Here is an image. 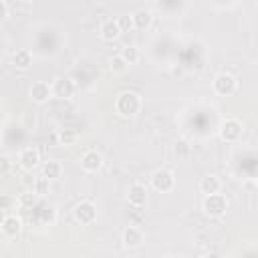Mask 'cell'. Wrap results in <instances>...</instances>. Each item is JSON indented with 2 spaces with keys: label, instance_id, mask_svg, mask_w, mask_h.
<instances>
[{
  "label": "cell",
  "instance_id": "4",
  "mask_svg": "<svg viewBox=\"0 0 258 258\" xmlns=\"http://www.w3.org/2000/svg\"><path fill=\"white\" fill-rule=\"evenodd\" d=\"M95 216H97V212H95V206H93L91 202H81V204H77V208H75V218H77V222H81V224H91V222L95 220Z\"/></svg>",
  "mask_w": 258,
  "mask_h": 258
},
{
  "label": "cell",
  "instance_id": "16",
  "mask_svg": "<svg viewBox=\"0 0 258 258\" xmlns=\"http://www.w3.org/2000/svg\"><path fill=\"white\" fill-rule=\"evenodd\" d=\"M218 190H220V182H218L216 176H208V178L202 180V192L204 194L212 196V194H218Z\"/></svg>",
  "mask_w": 258,
  "mask_h": 258
},
{
  "label": "cell",
  "instance_id": "13",
  "mask_svg": "<svg viewBox=\"0 0 258 258\" xmlns=\"http://www.w3.org/2000/svg\"><path fill=\"white\" fill-rule=\"evenodd\" d=\"M20 220L16 218V216H6L4 218V222H2V232L6 234V236H16L18 232H20Z\"/></svg>",
  "mask_w": 258,
  "mask_h": 258
},
{
  "label": "cell",
  "instance_id": "22",
  "mask_svg": "<svg viewBox=\"0 0 258 258\" xmlns=\"http://www.w3.org/2000/svg\"><path fill=\"white\" fill-rule=\"evenodd\" d=\"M18 202H20L22 206H32V204L36 202V194H34V192H24V194H20Z\"/></svg>",
  "mask_w": 258,
  "mask_h": 258
},
{
  "label": "cell",
  "instance_id": "28",
  "mask_svg": "<svg viewBox=\"0 0 258 258\" xmlns=\"http://www.w3.org/2000/svg\"><path fill=\"white\" fill-rule=\"evenodd\" d=\"M6 16V4L4 2H0V20H2Z\"/></svg>",
  "mask_w": 258,
  "mask_h": 258
},
{
  "label": "cell",
  "instance_id": "6",
  "mask_svg": "<svg viewBox=\"0 0 258 258\" xmlns=\"http://www.w3.org/2000/svg\"><path fill=\"white\" fill-rule=\"evenodd\" d=\"M145 198H147V190L145 186L141 184H133L129 188V204H133L135 208H141V206L145 204Z\"/></svg>",
  "mask_w": 258,
  "mask_h": 258
},
{
  "label": "cell",
  "instance_id": "20",
  "mask_svg": "<svg viewBox=\"0 0 258 258\" xmlns=\"http://www.w3.org/2000/svg\"><path fill=\"white\" fill-rule=\"evenodd\" d=\"M117 26H119V30L123 32V30H129V28H133V20H131V16L129 14H125V16H119L117 20Z\"/></svg>",
  "mask_w": 258,
  "mask_h": 258
},
{
  "label": "cell",
  "instance_id": "21",
  "mask_svg": "<svg viewBox=\"0 0 258 258\" xmlns=\"http://www.w3.org/2000/svg\"><path fill=\"white\" fill-rule=\"evenodd\" d=\"M125 67H127V63L119 57V55H115L113 59H111V69L115 71V73H121V71H125Z\"/></svg>",
  "mask_w": 258,
  "mask_h": 258
},
{
  "label": "cell",
  "instance_id": "8",
  "mask_svg": "<svg viewBox=\"0 0 258 258\" xmlns=\"http://www.w3.org/2000/svg\"><path fill=\"white\" fill-rule=\"evenodd\" d=\"M240 133H242V125H240L236 119L226 121L224 127H222V137H224L226 141H236V139L240 137Z\"/></svg>",
  "mask_w": 258,
  "mask_h": 258
},
{
  "label": "cell",
  "instance_id": "9",
  "mask_svg": "<svg viewBox=\"0 0 258 258\" xmlns=\"http://www.w3.org/2000/svg\"><path fill=\"white\" fill-rule=\"evenodd\" d=\"M123 242H125V246H129V248L139 246V244L143 242V234H141V230H139V228H135V226H129V228L123 232Z\"/></svg>",
  "mask_w": 258,
  "mask_h": 258
},
{
  "label": "cell",
  "instance_id": "14",
  "mask_svg": "<svg viewBox=\"0 0 258 258\" xmlns=\"http://www.w3.org/2000/svg\"><path fill=\"white\" fill-rule=\"evenodd\" d=\"M131 20H133V26H137V28H147V26L151 24V12L145 10V8H141V10L133 12Z\"/></svg>",
  "mask_w": 258,
  "mask_h": 258
},
{
  "label": "cell",
  "instance_id": "12",
  "mask_svg": "<svg viewBox=\"0 0 258 258\" xmlns=\"http://www.w3.org/2000/svg\"><path fill=\"white\" fill-rule=\"evenodd\" d=\"M119 34H121V30H119V26H117L115 20L103 22V26H101V36L105 38V40H115Z\"/></svg>",
  "mask_w": 258,
  "mask_h": 258
},
{
  "label": "cell",
  "instance_id": "3",
  "mask_svg": "<svg viewBox=\"0 0 258 258\" xmlns=\"http://www.w3.org/2000/svg\"><path fill=\"white\" fill-rule=\"evenodd\" d=\"M151 184L160 192H170L174 188V174L168 172V170H158L151 178Z\"/></svg>",
  "mask_w": 258,
  "mask_h": 258
},
{
  "label": "cell",
  "instance_id": "19",
  "mask_svg": "<svg viewBox=\"0 0 258 258\" xmlns=\"http://www.w3.org/2000/svg\"><path fill=\"white\" fill-rule=\"evenodd\" d=\"M127 65H133V63H137V59H139V53H137V48L135 46H125L123 50H121V55H119Z\"/></svg>",
  "mask_w": 258,
  "mask_h": 258
},
{
  "label": "cell",
  "instance_id": "31",
  "mask_svg": "<svg viewBox=\"0 0 258 258\" xmlns=\"http://www.w3.org/2000/svg\"><path fill=\"white\" fill-rule=\"evenodd\" d=\"M0 141H2V137H0Z\"/></svg>",
  "mask_w": 258,
  "mask_h": 258
},
{
  "label": "cell",
  "instance_id": "10",
  "mask_svg": "<svg viewBox=\"0 0 258 258\" xmlns=\"http://www.w3.org/2000/svg\"><path fill=\"white\" fill-rule=\"evenodd\" d=\"M81 164H83V168L87 172H97L101 168L103 160H101V156H99L97 151H87L85 156H83V160H81Z\"/></svg>",
  "mask_w": 258,
  "mask_h": 258
},
{
  "label": "cell",
  "instance_id": "27",
  "mask_svg": "<svg viewBox=\"0 0 258 258\" xmlns=\"http://www.w3.org/2000/svg\"><path fill=\"white\" fill-rule=\"evenodd\" d=\"M10 170V162L6 158H0V174H6Z\"/></svg>",
  "mask_w": 258,
  "mask_h": 258
},
{
  "label": "cell",
  "instance_id": "24",
  "mask_svg": "<svg viewBox=\"0 0 258 258\" xmlns=\"http://www.w3.org/2000/svg\"><path fill=\"white\" fill-rule=\"evenodd\" d=\"M12 204H14V200H12V198H8V196H0V210H2V212H4V210H8Z\"/></svg>",
  "mask_w": 258,
  "mask_h": 258
},
{
  "label": "cell",
  "instance_id": "5",
  "mask_svg": "<svg viewBox=\"0 0 258 258\" xmlns=\"http://www.w3.org/2000/svg\"><path fill=\"white\" fill-rule=\"evenodd\" d=\"M214 89H216L218 95H232L234 89H236V79L232 75H228V73H222V75L216 77Z\"/></svg>",
  "mask_w": 258,
  "mask_h": 258
},
{
  "label": "cell",
  "instance_id": "7",
  "mask_svg": "<svg viewBox=\"0 0 258 258\" xmlns=\"http://www.w3.org/2000/svg\"><path fill=\"white\" fill-rule=\"evenodd\" d=\"M50 93H53V89L48 87V83H42V81L34 83V85H32V89H30V97H32L36 103H44V101H48Z\"/></svg>",
  "mask_w": 258,
  "mask_h": 258
},
{
  "label": "cell",
  "instance_id": "26",
  "mask_svg": "<svg viewBox=\"0 0 258 258\" xmlns=\"http://www.w3.org/2000/svg\"><path fill=\"white\" fill-rule=\"evenodd\" d=\"M44 192H46V178H40L36 182V192L34 194H44Z\"/></svg>",
  "mask_w": 258,
  "mask_h": 258
},
{
  "label": "cell",
  "instance_id": "29",
  "mask_svg": "<svg viewBox=\"0 0 258 258\" xmlns=\"http://www.w3.org/2000/svg\"><path fill=\"white\" fill-rule=\"evenodd\" d=\"M208 258H224V256H222V254H218V252H212Z\"/></svg>",
  "mask_w": 258,
  "mask_h": 258
},
{
  "label": "cell",
  "instance_id": "30",
  "mask_svg": "<svg viewBox=\"0 0 258 258\" xmlns=\"http://www.w3.org/2000/svg\"><path fill=\"white\" fill-rule=\"evenodd\" d=\"M4 218H6V216H4V212H2V210H0V226H2V222H4Z\"/></svg>",
  "mask_w": 258,
  "mask_h": 258
},
{
  "label": "cell",
  "instance_id": "18",
  "mask_svg": "<svg viewBox=\"0 0 258 258\" xmlns=\"http://www.w3.org/2000/svg\"><path fill=\"white\" fill-rule=\"evenodd\" d=\"M12 61H14V65L16 67H20V69H26L28 65H30V61H32V57H30V53L28 50H16L14 53V57H12Z\"/></svg>",
  "mask_w": 258,
  "mask_h": 258
},
{
  "label": "cell",
  "instance_id": "17",
  "mask_svg": "<svg viewBox=\"0 0 258 258\" xmlns=\"http://www.w3.org/2000/svg\"><path fill=\"white\" fill-rule=\"evenodd\" d=\"M61 164L59 162H46L44 164V168H42V176L46 178V180H57L59 176H61Z\"/></svg>",
  "mask_w": 258,
  "mask_h": 258
},
{
  "label": "cell",
  "instance_id": "25",
  "mask_svg": "<svg viewBox=\"0 0 258 258\" xmlns=\"http://www.w3.org/2000/svg\"><path fill=\"white\" fill-rule=\"evenodd\" d=\"M61 141H63L65 145H67V143H73V141H75V133H73V131H63V133H61Z\"/></svg>",
  "mask_w": 258,
  "mask_h": 258
},
{
  "label": "cell",
  "instance_id": "23",
  "mask_svg": "<svg viewBox=\"0 0 258 258\" xmlns=\"http://www.w3.org/2000/svg\"><path fill=\"white\" fill-rule=\"evenodd\" d=\"M42 220L44 222H53L55 220V210L50 208V206H44L42 208Z\"/></svg>",
  "mask_w": 258,
  "mask_h": 258
},
{
  "label": "cell",
  "instance_id": "11",
  "mask_svg": "<svg viewBox=\"0 0 258 258\" xmlns=\"http://www.w3.org/2000/svg\"><path fill=\"white\" fill-rule=\"evenodd\" d=\"M36 164H38V151L32 149V147H26V149L20 153V166H22L24 170H32Z\"/></svg>",
  "mask_w": 258,
  "mask_h": 258
},
{
  "label": "cell",
  "instance_id": "1",
  "mask_svg": "<svg viewBox=\"0 0 258 258\" xmlns=\"http://www.w3.org/2000/svg\"><path fill=\"white\" fill-rule=\"evenodd\" d=\"M226 208H228V202L220 194H212L204 200V210L208 216H222L226 212Z\"/></svg>",
  "mask_w": 258,
  "mask_h": 258
},
{
  "label": "cell",
  "instance_id": "2",
  "mask_svg": "<svg viewBox=\"0 0 258 258\" xmlns=\"http://www.w3.org/2000/svg\"><path fill=\"white\" fill-rule=\"evenodd\" d=\"M117 111L121 115H135L139 111V97L135 93H121L117 99Z\"/></svg>",
  "mask_w": 258,
  "mask_h": 258
},
{
  "label": "cell",
  "instance_id": "15",
  "mask_svg": "<svg viewBox=\"0 0 258 258\" xmlns=\"http://www.w3.org/2000/svg\"><path fill=\"white\" fill-rule=\"evenodd\" d=\"M55 95L57 97H71L73 95V81L71 79H59L57 83H55Z\"/></svg>",
  "mask_w": 258,
  "mask_h": 258
}]
</instances>
